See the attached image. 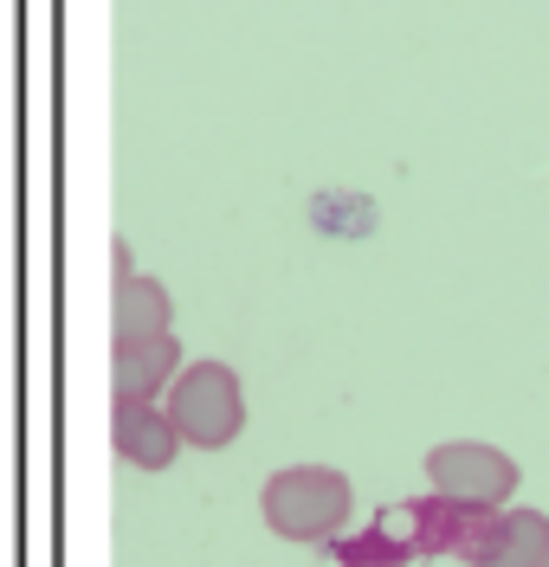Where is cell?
I'll return each instance as SVG.
<instances>
[{
  "mask_svg": "<svg viewBox=\"0 0 549 567\" xmlns=\"http://www.w3.org/2000/svg\"><path fill=\"white\" fill-rule=\"evenodd\" d=\"M537 567H549V548H543V561H537Z\"/></svg>",
  "mask_w": 549,
  "mask_h": 567,
  "instance_id": "obj_8",
  "label": "cell"
},
{
  "mask_svg": "<svg viewBox=\"0 0 549 567\" xmlns=\"http://www.w3.org/2000/svg\"><path fill=\"white\" fill-rule=\"evenodd\" d=\"M175 368H182V342L169 329H155V336H116V349H110V381H116V393H136V400H155V393L169 388Z\"/></svg>",
  "mask_w": 549,
  "mask_h": 567,
  "instance_id": "obj_6",
  "label": "cell"
},
{
  "mask_svg": "<svg viewBox=\"0 0 549 567\" xmlns=\"http://www.w3.org/2000/svg\"><path fill=\"white\" fill-rule=\"evenodd\" d=\"M162 413L175 425V439L194 452H226L246 432V388L226 361H187L162 388Z\"/></svg>",
  "mask_w": 549,
  "mask_h": 567,
  "instance_id": "obj_1",
  "label": "cell"
},
{
  "mask_svg": "<svg viewBox=\"0 0 549 567\" xmlns=\"http://www.w3.org/2000/svg\"><path fill=\"white\" fill-rule=\"evenodd\" d=\"M427 477L459 509H505L517 491V458L485 445V439H446L427 452Z\"/></svg>",
  "mask_w": 549,
  "mask_h": 567,
  "instance_id": "obj_3",
  "label": "cell"
},
{
  "mask_svg": "<svg viewBox=\"0 0 549 567\" xmlns=\"http://www.w3.org/2000/svg\"><path fill=\"white\" fill-rule=\"evenodd\" d=\"M543 548H549V516L543 509H485L459 555H466L472 567H537Z\"/></svg>",
  "mask_w": 549,
  "mask_h": 567,
  "instance_id": "obj_4",
  "label": "cell"
},
{
  "mask_svg": "<svg viewBox=\"0 0 549 567\" xmlns=\"http://www.w3.org/2000/svg\"><path fill=\"white\" fill-rule=\"evenodd\" d=\"M110 445H116V458L136 464V471H169L175 452H182L169 413L155 400H136V393H116V406H110Z\"/></svg>",
  "mask_w": 549,
  "mask_h": 567,
  "instance_id": "obj_5",
  "label": "cell"
},
{
  "mask_svg": "<svg viewBox=\"0 0 549 567\" xmlns=\"http://www.w3.org/2000/svg\"><path fill=\"white\" fill-rule=\"evenodd\" d=\"M258 509H265V529L285 535V542H324L349 523L356 491L336 464H285V471L265 477Z\"/></svg>",
  "mask_w": 549,
  "mask_h": 567,
  "instance_id": "obj_2",
  "label": "cell"
},
{
  "mask_svg": "<svg viewBox=\"0 0 549 567\" xmlns=\"http://www.w3.org/2000/svg\"><path fill=\"white\" fill-rule=\"evenodd\" d=\"M169 322H175V303H169L162 284L136 278V271L116 278V297H110V336H155V329H169Z\"/></svg>",
  "mask_w": 549,
  "mask_h": 567,
  "instance_id": "obj_7",
  "label": "cell"
}]
</instances>
